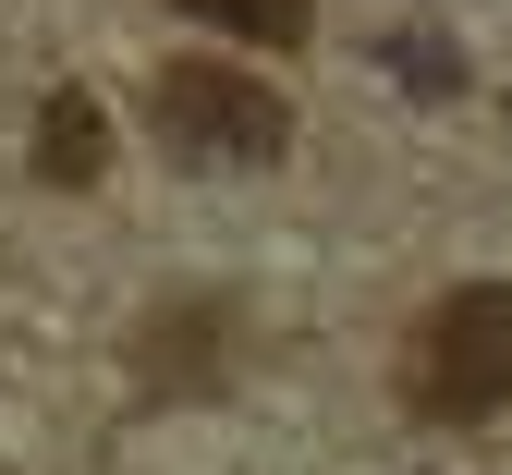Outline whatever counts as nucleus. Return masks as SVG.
Listing matches in <instances>:
<instances>
[{
    "mask_svg": "<svg viewBox=\"0 0 512 475\" xmlns=\"http://www.w3.org/2000/svg\"><path fill=\"white\" fill-rule=\"evenodd\" d=\"M147 110H159V134H171L183 159H232V171H256V159L293 147V110L256 86V74H232V61H159Z\"/></svg>",
    "mask_w": 512,
    "mask_h": 475,
    "instance_id": "nucleus-2",
    "label": "nucleus"
},
{
    "mask_svg": "<svg viewBox=\"0 0 512 475\" xmlns=\"http://www.w3.org/2000/svg\"><path fill=\"white\" fill-rule=\"evenodd\" d=\"M403 402L427 427L512 415V281H464L403 329Z\"/></svg>",
    "mask_w": 512,
    "mask_h": 475,
    "instance_id": "nucleus-1",
    "label": "nucleus"
},
{
    "mask_svg": "<svg viewBox=\"0 0 512 475\" xmlns=\"http://www.w3.org/2000/svg\"><path fill=\"white\" fill-rule=\"evenodd\" d=\"M98 171H110V134H98V98H86V86L37 98V183H98Z\"/></svg>",
    "mask_w": 512,
    "mask_h": 475,
    "instance_id": "nucleus-3",
    "label": "nucleus"
},
{
    "mask_svg": "<svg viewBox=\"0 0 512 475\" xmlns=\"http://www.w3.org/2000/svg\"><path fill=\"white\" fill-rule=\"evenodd\" d=\"M171 13H196V25H220V37H256V49H305L317 0H171Z\"/></svg>",
    "mask_w": 512,
    "mask_h": 475,
    "instance_id": "nucleus-4",
    "label": "nucleus"
}]
</instances>
